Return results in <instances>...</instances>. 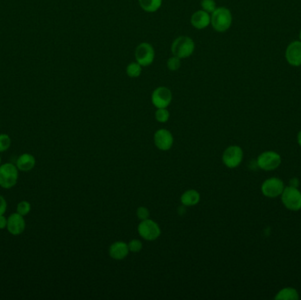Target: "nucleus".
Here are the masks:
<instances>
[{
  "instance_id": "obj_1",
  "label": "nucleus",
  "mask_w": 301,
  "mask_h": 300,
  "mask_svg": "<svg viewBox=\"0 0 301 300\" xmlns=\"http://www.w3.org/2000/svg\"><path fill=\"white\" fill-rule=\"evenodd\" d=\"M233 17L230 10L226 7L216 8V10L212 14L211 24L213 28L218 32H225L229 29L232 25Z\"/></svg>"
},
{
  "instance_id": "obj_2",
  "label": "nucleus",
  "mask_w": 301,
  "mask_h": 300,
  "mask_svg": "<svg viewBox=\"0 0 301 300\" xmlns=\"http://www.w3.org/2000/svg\"><path fill=\"white\" fill-rule=\"evenodd\" d=\"M172 53L180 59L190 57L195 51V42L188 36L176 38L171 47Z\"/></svg>"
},
{
  "instance_id": "obj_3",
  "label": "nucleus",
  "mask_w": 301,
  "mask_h": 300,
  "mask_svg": "<svg viewBox=\"0 0 301 300\" xmlns=\"http://www.w3.org/2000/svg\"><path fill=\"white\" fill-rule=\"evenodd\" d=\"M18 167L14 164L7 163L0 166V186L6 189L14 187L18 181Z\"/></svg>"
},
{
  "instance_id": "obj_4",
  "label": "nucleus",
  "mask_w": 301,
  "mask_h": 300,
  "mask_svg": "<svg viewBox=\"0 0 301 300\" xmlns=\"http://www.w3.org/2000/svg\"><path fill=\"white\" fill-rule=\"evenodd\" d=\"M282 202L284 206L293 212L301 210V192L294 187L284 188L282 193Z\"/></svg>"
},
{
  "instance_id": "obj_5",
  "label": "nucleus",
  "mask_w": 301,
  "mask_h": 300,
  "mask_svg": "<svg viewBox=\"0 0 301 300\" xmlns=\"http://www.w3.org/2000/svg\"><path fill=\"white\" fill-rule=\"evenodd\" d=\"M137 231L142 238L150 241L157 239L161 233V228L157 223L149 218L145 220H142L140 224L138 225Z\"/></svg>"
},
{
  "instance_id": "obj_6",
  "label": "nucleus",
  "mask_w": 301,
  "mask_h": 300,
  "mask_svg": "<svg viewBox=\"0 0 301 300\" xmlns=\"http://www.w3.org/2000/svg\"><path fill=\"white\" fill-rule=\"evenodd\" d=\"M155 57L154 48L148 42H142L137 46L135 51V58L141 66H149L153 64Z\"/></svg>"
},
{
  "instance_id": "obj_7",
  "label": "nucleus",
  "mask_w": 301,
  "mask_h": 300,
  "mask_svg": "<svg viewBox=\"0 0 301 300\" xmlns=\"http://www.w3.org/2000/svg\"><path fill=\"white\" fill-rule=\"evenodd\" d=\"M281 156L275 152H264L257 159V166L261 169L265 171H272L277 169L280 166Z\"/></svg>"
},
{
  "instance_id": "obj_8",
  "label": "nucleus",
  "mask_w": 301,
  "mask_h": 300,
  "mask_svg": "<svg viewBox=\"0 0 301 300\" xmlns=\"http://www.w3.org/2000/svg\"><path fill=\"white\" fill-rule=\"evenodd\" d=\"M243 159V151L240 146L232 145L226 148L222 156L223 163L228 168L239 167Z\"/></svg>"
},
{
  "instance_id": "obj_9",
  "label": "nucleus",
  "mask_w": 301,
  "mask_h": 300,
  "mask_svg": "<svg viewBox=\"0 0 301 300\" xmlns=\"http://www.w3.org/2000/svg\"><path fill=\"white\" fill-rule=\"evenodd\" d=\"M172 92L170 89L165 86H161L154 90L152 94V103L157 109H167L171 103Z\"/></svg>"
},
{
  "instance_id": "obj_10",
  "label": "nucleus",
  "mask_w": 301,
  "mask_h": 300,
  "mask_svg": "<svg viewBox=\"0 0 301 300\" xmlns=\"http://www.w3.org/2000/svg\"><path fill=\"white\" fill-rule=\"evenodd\" d=\"M284 189V182L278 178L267 179L262 185V192L267 197H277L282 194Z\"/></svg>"
},
{
  "instance_id": "obj_11",
  "label": "nucleus",
  "mask_w": 301,
  "mask_h": 300,
  "mask_svg": "<svg viewBox=\"0 0 301 300\" xmlns=\"http://www.w3.org/2000/svg\"><path fill=\"white\" fill-rule=\"evenodd\" d=\"M154 143L160 150L168 151L174 143V137L169 130L161 129L154 134Z\"/></svg>"
},
{
  "instance_id": "obj_12",
  "label": "nucleus",
  "mask_w": 301,
  "mask_h": 300,
  "mask_svg": "<svg viewBox=\"0 0 301 300\" xmlns=\"http://www.w3.org/2000/svg\"><path fill=\"white\" fill-rule=\"evenodd\" d=\"M285 59L289 65L294 67L301 65V41H295L288 45L285 52Z\"/></svg>"
},
{
  "instance_id": "obj_13",
  "label": "nucleus",
  "mask_w": 301,
  "mask_h": 300,
  "mask_svg": "<svg viewBox=\"0 0 301 300\" xmlns=\"http://www.w3.org/2000/svg\"><path fill=\"white\" fill-rule=\"evenodd\" d=\"M7 230L13 235H19L24 232L26 228V223L23 216L19 213L11 214L7 218Z\"/></svg>"
},
{
  "instance_id": "obj_14",
  "label": "nucleus",
  "mask_w": 301,
  "mask_h": 300,
  "mask_svg": "<svg viewBox=\"0 0 301 300\" xmlns=\"http://www.w3.org/2000/svg\"><path fill=\"white\" fill-rule=\"evenodd\" d=\"M109 253H110V257L112 259L119 261V260L124 259L129 255L130 249L126 243L123 242V241H117L110 245Z\"/></svg>"
},
{
  "instance_id": "obj_15",
  "label": "nucleus",
  "mask_w": 301,
  "mask_h": 300,
  "mask_svg": "<svg viewBox=\"0 0 301 300\" xmlns=\"http://www.w3.org/2000/svg\"><path fill=\"white\" fill-rule=\"evenodd\" d=\"M190 22L196 29H204L211 24V16L206 11H197L192 15Z\"/></svg>"
},
{
  "instance_id": "obj_16",
  "label": "nucleus",
  "mask_w": 301,
  "mask_h": 300,
  "mask_svg": "<svg viewBox=\"0 0 301 300\" xmlns=\"http://www.w3.org/2000/svg\"><path fill=\"white\" fill-rule=\"evenodd\" d=\"M35 166V158L29 154H24L18 158L16 167L19 170L28 172L34 168Z\"/></svg>"
},
{
  "instance_id": "obj_17",
  "label": "nucleus",
  "mask_w": 301,
  "mask_h": 300,
  "mask_svg": "<svg viewBox=\"0 0 301 300\" xmlns=\"http://www.w3.org/2000/svg\"><path fill=\"white\" fill-rule=\"evenodd\" d=\"M199 201H200V194L195 189L185 191L184 193L181 194V204L184 205L185 207L194 206L197 205Z\"/></svg>"
},
{
  "instance_id": "obj_18",
  "label": "nucleus",
  "mask_w": 301,
  "mask_h": 300,
  "mask_svg": "<svg viewBox=\"0 0 301 300\" xmlns=\"http://www.w3.org/2000/svg\"><path fill=\"white\" fill-rule=\"evenodd\" d=\"M141 8L147 13H154L161 8L162 0H138Z\"/></svg>"
},
{
  "instance_id": "obj_19",
  "label": "nucleus",
  "mask_w": 301,
  "mask_h": 300,
  "mask_svg": "<svg viewBox=\"0 0 301 300\" xmlns=\"http://www.w3.org/2000/svg\"><path fill=\"white\" fill-rule=\"evenodd\" d=\"M298 293L297 290L292 288H285L281 290L277 296L275 297L276 299H285V300H298Z\"/></svg>"
},
{
  "instance_id": "obj_20",
  "label": "nucleus",
  "mask_w": 301,
  "mask_h": 300,
  "mask_svg": "<svg viewBox=\"0 0 301 300\" xmlns=\"http://www.w3.org/2000/svg\"><path fill=\"white\" fill-rule=\"evenodd\" d=\"M142 72V66L138 63H131L127 66L126 73L127 75L130 78H137L141 75Z\"/></svg>"
},
{
  "instance_id": "obj_21",
  "label": "nucleus",
  "mask_w": 301,
  "mask_h": 300,
  "mask_svg": "<svg viewBox=\"0 0 301 300\" xmlns=\"http://www.w3.org/2000/svg\"><path fill=\"white\" fill-rule=\"evenodd\" d=\"M169 112L167 109H158L155 112V119L160 123H167L169 119Z\"/></svg>"
},
{
  "instance_id": "obj_22",
  "label": "nucleus",
  "mask_w": 301,
  "mask_h": 300,
  "mask_svg": "<svg viewBox=\"0 0 301 300\" xmlns=\"http://www.w3.org/2000/svg\"><path fill=\"white\" fill-rule=\"evenodd\" d=\"M10 136L7 134H1L0 135V153H3L9 149L11 146Z\"/></svg>"
},
{
  "instance_id": "obj_23",
  "label": "nucleus",
  "mask_w": 301,
  "mask_h": 300,
  "mask_svg": "<svg viewBox=\"0 0 301 300\" xmlns=\"http://www.w3.org/2000/svg\"><path fill=\"white\" fill-rule=\"evenodd\" d=\"M167 65H168V68L169 71L175 72V71H177L181 67V59L174 56L173 58H170L168 59Z\"/></svg>"
},
{
  "instance_id": "obj_24",
  "label": "nucleus",
  "mask_w": 301,
  "mask_h": 300,
  "mask_svg": "<svg viewBox=\"0 0 301 300\" xmlns=\"http://www.w3.org/2000/svg\"><path fill=\"white\" fill-rule=\"evenodd\" d=\"M31 211V205L27 201H22L17 205V212L21 216L28 215Z\"/></svg>"
},
{
  "instance_id": "obj_25",
  "label": "nucleus",
  "mask_w": 301,
  "mask_h": 300,
  "mask_svg": "<svg viewBox=\"0 0 301 300\" xmlns=\"http://www.w3.org/2000/svg\"><path fill=\"white\" fill-rule=\"evenodd\" d=\"M201 7L203 10L206 11L208 14H212L216 10V3L214 0H202Z\"/></svg>"
},
{
  "instance_id": "obj_26",
  "label": "nucleus",
  "mask_w": 301,
  "mask_h": 300,
  "mask_svg": "<svg viewBox=\"0 0 301 300\" xmlns=\"http://www.w3.org/2000/svg\"><path fill=\"white\" fill-rule=\"evenodd\" d=\"M128 246L130 249V252L139 253L143 248V244L139 239H132L128 244Z\"/></svg>"
},
{
  "instance_id": "obj_27",
  "label": "nucleus",
  "mask_w": 301,
  "mask_h": 300,
  "mask_svg": "<svg viewBox=\"0 0 301 300\" xmlns=\"http://www.w3.org/2000/svg\"><path fill=\"white\" fill-rule=\"evenodd\" d=\"M137 218L141 219V220H145V219L149 218L150 212L146 207H139L137 210Z\"/></svg>"
},
{
  "instance_id": "obj_28",
  "label": "nucleus",
  "mask_w": 301,
  "mask_h": 300,
  "mask_svg": "<svg viewBox=\"0 0 301 300\" xmlns=\"http://www.w3.org/2000/svg\"><path fill=\"white\" fill-rule=\"evenodd\" d=\"M7 203L6 199L0 195V216L4 215L5 212H7Z\"/></svg>"
},
{
  "instance_id": "obj_29",
  "label": "nucleus",
  "mask_w": 301,
  "mask_h": 300,
  "mask_svg": "<svg viewBox=\"0 0 301 300\" xmlns=\"http://www.w3.org/2000/svg\"><path fill=\"white\" fill-rule=\"evenodd\" d=\"M7 226V219L4 215L0 216V229H5Z\"/></svg>"
},
{
  "instance_id": "obj_30",
  "label": "nucleus",
  "mask_w": 301,
  "mask_h": 300,
  "mask_svg": "<svg viewBox=\"0 0 301 300\" xmlns=\"http://www.w3.org/2000/svg\"><path fill=\"white\" fill-rule=\"evenodd\" d=\"M298 143L299 145L301 146V130L298 132Z\"/></svg>"
},
{
  "instance_id": "obj_31",
  "label": "nucleus",
  "mask_w": 301,
  "mask_h": 300,
  "mask_svg": "<svg viewBox=\"0 0 301 300\" xmlns=\"http://www.w3.org/2000/svg\"><path fill=\"white\" fill-rule=\"evenodd\" d=\"M299 40H300L301 41V30L300 32H299Z\"/></svg>"
},
{
  "instance_id": "obj_32",
  "label": "nucleus",
  "mask_w": 301,
  "mask_h": 300,
  "mask_svg": "<svg viewBox=\"0 0 301 300\" xmlns=\"http://www.w3.org/2000/svg\"><path fill=\"white\" fill-rule=\"evenodd\" d=\"M0 163H1V159H0Z\"/></svg>"
}]
</instances>
